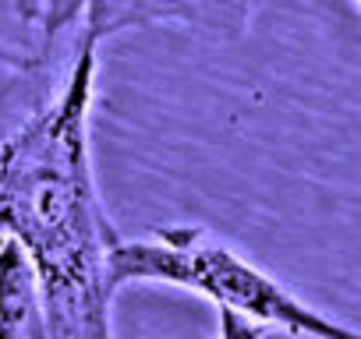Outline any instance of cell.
<instances>
[{"mask_svg": "<svg viewBox=\"0 0 361 339\" xmlns=\"http://www.w3.org/2000/svg\"><path fill=\"white\" fill-rule=\"evenodd\" d=\"M262 335H266V325L248 321L245 314L220 307V339H262Z\"/></svg>", "mask_w": 361, "mask_h": 339, "instance_id": "obj_4", "label": "cell"}, {"mask_svg": "<svg viewBox=\"0 0 361 339\" xmlns=\"http://www.w3.org/2000/svg\"><path fill=\"white\" fill-rule=\"evenodd\" d=\"M92 43L64 99L0 152V230L32 258L47 339H110V251L117 244L85 162Z\"/></svg>", "mask_w": 361, "mask_h": 339, "instance_id": "obj_1", "label": "cell"}, {"mask_svg": "<svg viewBox=\"0 0 361 339\" xmlns=\"http://www.w3.org/2000/svg\"><path fill=\"white\" fill-rule=\"evenodd\" d=\"M43 290L29 251L8 234L0 241V339H43Z\"/></svg>", "mask_w": 361, "mask_h": 339, "instance_id": "obj_3", "label": "cell"}, {"mask_svg": "<svg viewBox=\"0 0 361 339\" xmlns=\"http://www.w3.org/2000/svg\"><path fill=\"white\" fill-rule=\"evenodd\" d=\"M128 283L185 286L209 297L216 307L238 311L259 325H276L301 339H361L357 328L308 307L283 283L245 262L202 226H159L149 241H117L110 251V286L117 293Z\"/></svg>", "mask_w": 361, "mask_h": 339, "instance_id": "obj_2", "label": "cell"}]
</instances>
